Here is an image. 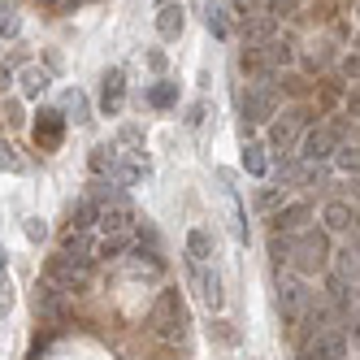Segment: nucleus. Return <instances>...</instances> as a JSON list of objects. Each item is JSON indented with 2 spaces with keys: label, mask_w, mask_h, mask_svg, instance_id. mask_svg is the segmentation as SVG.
Here are the masks:
<instances>
[{
  "label": "nucleus",
  "mask_w": 360,
  "mask_h": 360,
  "mask_svg": "<svg viewBox=\"0 0 360 360\" xmlns=\"http://www.w3.org/2000/svg\"><path fill=\"white\" fill-rule=\"evenodd\" d=\"M282 261L291 265V274H295V278H313V274H326V269H330V261H334V252H330V239H326V230L308 226V230H300V235L282 239Z\"/></svg>",
  "instance_id": "nucleus-1"
},
{
  "label": "nucleus",
  "mask_w": 360,
  "mask_h": 360,
  "mask_svg": "<svg viewBox=\"0 0 360 360\" xmlns=\"http://www.w3.org/2000/svg\"><path fill=\"white\" fill-rule=\"evenodd\" d=\"M187 304H183V295L178 291H161L157 295V304H152V330L161 334L165 343H183L187 339Z\"/></svg>",
  "instance_id": "nucleus-2"
},
{
  "label": "nucleus",
  "mask_w": 360,
  "mask_h": 360,
  "mask_svg": "<svg viewBox=\"0 0 360 360\" xmlns=\"http://www.w3.org/2000/svg\"><path fill=\"white\" fill-rule=\"evenodd\" d=\"M87 278H91V269H87V265L65 261L61 252H57V256H48V265H44V282H53V287H57V291H65V295L83 291V287H87Z\"/></svg>",
  "instance_id": "nucleus-3"
},
{
  "label": "nucleus",
  "mask_w": 360,
  "mask_h": 360,
  "mask_svg": "<svg viewBox=\"0 0 360 360\" xmlns=\"http://www.w3.org/2000/svg\"><path fill=\"white\" fill-rule=\"evenodd\" d=\"M347 356V330L343 326H326L304 339V360H343Z\"/></svg>",
  "instance_id": "nucleus-4"
},
{
  "label": "nucleus",
  "mask_w": 360,
  "mask_h": 360,
  "mask_svg": "<svg viewBox=\"0 0 360 360\" xmlns=\"http://www.w3.org/2000/svg\"><path fill=\"white\" fill-rule=\"evenodd\" d=\"M269 117H278V91H274L269 83L248 87V91H243V126H261V122H269Z\"/></svg>",
  "instance_id": "nucleus-5"
},
{
  "label": "nucleus",
  "mask_w": 360,
  "mask_h": 360,
  "mask_svg": "<svg viewBox=\"0 0 360 360\" xmlns=\"http://www.w3.org/2000/svg\"><path fill=\"white\" fill-rule=\"evenodd\" d=\"M334 148H339V131L334 126H317V131H308L304 143H300V161L304 165H321L334 157Z\"/></svg>",
  "instance_id": "nucleus-6"
},
{
  "label": "nucleus",
  "mask_w": 360,
  "mask_h": 360,
  "mask_svg": "<svg viewBox=\"0 0 360 360\" xmlns=\"http://www.w3.org/2000/svg\"><path fill=\"white\" fill-rule=\"evenodd\" d=\"M308 300H313V291H308L295 274L278 278V304H282V317H287V321H300V313L308 308Z\"/></svg>",
  "instance_id": "nucleus-7"
},
{
  "label": "nucleus",
  "mask_w": 360,
  "mask_h": 360,
  "mask_svg": "<svg viewBox=\"0 0 360 360\" xmlns=\"http://www.w3.org/2000/svg\"><path fill=\"white\" fill-rule=\"evenodd\" d=\"M96 221L105 226V235H126V230L135 226V209H131V200L117 195V200H109V204H100V209H96Z\"/></svg>",
  "instance_id": "nucleus-8"
},
{
  "label": "nucleus",
  "mask_w": 360,
  "mask_h": 360,
  "mask_svg": "<svg viewBox=\"0 0 360 360\" xmlns=\"http://www.w3.org/2000/svg\"><path fill=\"white\" fill-rule=\"evenodd\" d=\"M35 143L44 148V152H53V148H61V139H65V113L61 109H39L35 113Z\"/></svg>",
  "instance_id": "nucleus-9"
},
{
  "label": "nucleus",
  "mask_w": 360,
  "mask_h": 360,
  "mask_svg": "<svg viewBox=\"0 0 360 360\" xmlns=\"http://www.w3.org/2000/svg\"><path fill=\"white\" fill-rule=\"evenodd\" d=\"M304 109H295V113H282V117H269L274 126H269V148L274 152H291L295 148V139H300V131H304Z\"/></svg>",
  "instance_id": "nucleus-10"
},
{
  "label": "nucleus",
  "mask_w": 360,
  "mask_h": 360,
  "mask_svg": "<svg viewBox=\"0 0 360 360\" xmlns=\"http://www.w3.org/2000/svg\"><path fill=\"white\" fill-rule=\"evenodd\" d=\"M308 221H313V209H308L304 200L282 204V209L274 213V235L278 239H291V235H300V230H308Z\"/></svg>",
  "instance_id": "nucleus-11"
},
{
  "label": "nucleus",
  "mask_w": 360,
  "mask_h": 360,
  "mask_svg": "<svg viewBox=\"0 0 360 360\" xmlns=\"http://www.w3.org/2000/svg\"><path fill=\"white\" fill-rule=\"evenodd\" d=\"M126 105V74L113 65L105 70V79H100V109H105V117H117Z\"/></svg>",
  "instance_id": "nucleus-12"
},
{
  "label": "nucleus",
  "mask_w": 360,
  "mask_h": 360,
  "mask_svg": "<svg viewBox=\"0 0 360 360\" xmlns=\"http://www.w3.org/2000/svg\"><path fill=\"white\" fill-rule=\"evenodd\" d=\"M187 274H191V282H195V291H200V304L204 308H209V313H217V308H221V278L217 274H209V265H191L187 261Z\"/></svg>",
  "instance_id": "nucleus-13"
},
{
  "label": "nucleus",
  "mask_w": 360,
  "mask_h": 360,
  "mask_svg": "<svg viewBox=\"0 0 360 360\" xmlns=\"http://www.w3.org/2000/svg\"><path fill=\"white\" fill-rule=\"evenodd\" d=\"M61 256H65V261H74V265H87L91 269V261H96V239L87 235V230H65Z\"/></svg>",
  "instance_id": "nucleus-14"
},
{
  "label": "nucleus",
  "mask_w": 360,
  "mask_h": 360,
  "mask_svg": "<svg viewBox=\"0 0 360 360\" xmlns=\"http://www.w3.org/2000/svg\"><path fill=\"white\" fill-rule=\"evenodd\" d=\"M35 308H39V317L61 321V317H65V291H57L53 282H39V291H35Z\"/></svg>",
  "instance_id": "nucleus-15"
},
{
  "label": "nucleus",
  "mask_w": 360,
  "mask_h": 360,
  "mask_svg": "<svg viewBox=\"0 0 360 360\" xmlns=\"http://www.w3.org/2000/svg\"><path fill=\"white\" fill-rule=\"evenodd\" d=\"M183 27H187L183 5H178V0H165L161 13H157V35L161 39H178V35H183Z\"/></svg>",
  "instance_id": "nucleus-16"
},
{
  "label": "nucleus",
  "mask_w": 360,
  "mask_h": 360,
  "mask_svg": "<svg viewBox=\"0 0 360 360\" xmlns=\"http://www.w3.org/2000/svg\"><path fill=\"white\" fill-rule=\"evenodd\" d=\"M117 161H122V152H117L113 143H96V148H91V174H96V178H109V183H113Z\"/></svg>",
  "instance_id": "nucleus-17"
},
{
  "label": "nucleus",
  "mask_w": 360,
  "mask_h": 360,
  "mask_svg": "<svg viewBox=\"0 0 360 360\" xmlns=\"http://www.w3.org/2000/svg\"><path fill=\"white\" fill-rule=\"evenodd\" d=\"M274 31H278V22H274L269 13H261V18H248V22H243V44H248V48H256V44H269V39H274Z\"/></svg>",
  "instance_id": "nucleus-18"
},
{
  "label": "nucleus",
  "mask_w": 360,
  "mask_h": 360,
  "mask_svg": "<svg viewBox=\"0 0 360 360\" xmlns=\"http://www.w3.org/2000/svg\"><path fill=\"white\" fill-rule=\"evenodd\" d=\"M187 261L191 265H209L213 261V235H209V230H191V235H187Z\"/></svg>",
  "instance_id": "nucleus-19"
},
{
  "label": "nucleus",
  "mask_w": 360,
  "mask_h": 360,
  "mask_svg": "<svg viewBox=\"0 0 360 360\" xmlns=\"http://www.w3.org/2000/svg\"><path fill=\"white\" fill-rule=\"evenodd\" d=\"M18 83H22V96H27V100H39V96L48 91V83H53V74H48L44 65H27Z\"/></svg>",
  "instance_id": "nucleus-20"
},
{
  "label": "nucleus",
  "mask_w": 360,
  "mask_h": 360,
  "mask_svg": "<svg viewBox=\"0 0 360 360\" xmlns=\"http://www.w3.org/2000/svg\"><path fill=\"white\" fill-rule=\"evenodd\" d=\"M321 217H326V230H334V235H343V230H352V226H356V213L347 209L343 200H330Z\"/></svg>",
  "instance_id": "nucleus-21"
},
{
  "label": "nucleus",
  "mask_w": 360,
  "mask_h": 360,
  "mask_svg": "<svg viewBox=\"0 0 360 360\" xmlns=\"http://www.w3.org/2000/svg\"><path fill=\"white\" fill-rule=\"evenodd\" d=\"M204 22H209V31H213L217 39H230V5L209 0V5H204Z\"/></svg>",
  "instance_id": "nucleus-22"
},
{
  "label": "nucleus",
  "mask_w": 360,
  "mask_h": 360,
  "mask_svg": "<svg viewBox=\"0 0 360 360\" xmlns=\"http://www.w3.org/2000/svg\"><path fill=\"white\" fill-rule=\"evenodd\" d=\"M61 113H70L79 126H83V122H91V105H87V96H83L79 87H70V91L61 96Z\"/></svg>",
  "instance_id": "nucleus-23"
},
{
  "label": "nucleus",
  "mask_w": 360,
  "mask_h": 360,
  "mask_svg": "<svg viewBox=\"0 0 360 360\" xmlns=\"http://www.w3.org/2000/svg\"><path fill=\"white\" fill-rule=\"evenodd\" d=\"M22 31V9L18 0H0V39H13Z\"/></svg>",
  "instance_id": "nucleus-24"
},
{
  "label": "nucleus",
  "mask_w": 360,
  "mask_h": 360,
  "mask_svg": "<svg viewBox=\"0 0 360 360\" xmlns=\"http://www.w3.org/2000/svg\"><path fill=\"white\" fill-rule=\"evenodd\" d=\"M126 248H131V235H105L96 243V261H117L126 256Z\"/></svg>",
  "instance_id": "nucleus-25"
},
{
  "label": "nucleus",
  "mask_w": 360,
  "mask_h": 360,
  "mask_svg": "<svg viewBox=\"0 0 360 360\" xmlns=\"http://www.w3.org/2000/svg\"><path fill=\"white\" fill-rule=\"evenodd\" d=\"M91 226H96V204L83 195V200L70 209V230H91Z\"/></svg>",
  "instance_id": "nucleus-26"
},
{
  "label": "nucleus",
  "mask_w": 360,
  "mask_h": 360,
  "mask_svg": "<svg viewBox=\"0 0 360 360\" xmlns=\"http://www.w3.org/2000/svg\"><path fill=\"white\" fill-rule=\"evenodd\" d=\"M148 105L152 109H174L178 105V83H157L148 91Z\"/></svg>",
  "instance_id": "nucleus-27"
},
{
  "label": "nucleus",
  "mask_w": 360,
  "mask_h": 360,
  "mask_svg": "<svg viewBox=\"0 0 360 360\" xmlns=\"http://www.w3.org/2000/svg\"><path fill=\"white\" fill-rule=\"evenodd\" d=\"M265 165H269L265 161V143H252L248 139V148H243V169L248 174H265Z\"/></svg>",
  "instance_id": "nucleus-28"
},
{
  "label": "nucleus",
  "mask_w": 360,
  "mask_h": 360,
  "mask_svg": "<svg viewBox=\"0 0 360 360\" xmlns=\"http://www.w3.org/2000/svg\"><path fill=\"white\" fill-rule=\"evenodd\" d=\"M334 161H339V169H343V174H352V178H356V143H339V148H334Z\"/></svg>",
  "instance_id": "nucleus-29"
},
{
  "label": "nucleus",
  "mask_w": 360,
  "mask_h": 360,
  "mask_svg": "<svg viewBox=\"0 0 360 360\" xmlns=\"http://www.w3.org/2000/svg\"><path fill=\"white\" fill-rule=\"evenodd\" d=\"M0 169H9V174H22V169H27V161H22V157H18V152H13L9 143H0Z\"/></svg>",
  "instance_id": "nucleus-30"
},
{
  "label": "nucleus",
  "mask_w": 360,
  "mask_h": 360,
  "mask_svg": "<svg viewBox=\"0 0 360 360\" xmlns=\"http://www.w3.org/2000/svg\"><path fill=\"white\" fill-rule=\"evenodd\" d=\"M300 9V0H269V5H265V13L274 18V22H282V18H291Z\"/></svg>",
  "instance_id": "nucleus-31"
},
{
  "label": "nucleus",
  "mask_w": 360,
  "mask_h": 360,
  "mask_svg": "<svg viewBox=\"0 0 360 360\" xmlns=\"http://www.w3.org/2000/svg\"><path fill=\"white\" fill-rule=\"evenodd\" d=\"M27 235H31V239H44V235H48V226H44L39 217H27Z\"/></svg>",
  "instance_id": "nucleus-32"
},
{
  "label": "nucleus",
  "mask_w": 360,
  "mask_h": 360,
  "mask_svg": "<svg viewBox=\"0 0 360 360\" xmlns=\"http://www.w3.org/2000/svg\"><path fill=\"white\" fill-rule=\"evenodd\" d=\"M44 5H53V9H74L79 0H44Z\"/></svg>",
  "instance_id": "nucleus-33"
},
{
  "label": "nucleus",
  "mask_w": 360,
  "mask_h": 360,
  "mask_svg": "<svg viewBox=\"0 0 360 360\" xmlns=\"http://www.w3.org/2000/svg\"><path fill=\"white\" fill-rule=\"evenodd\" d=\"M9 79H13V74H9V65H0V87H9Z\"/></svg>",
  "instance_id": "nucleus-34"
},
{
  "label": "nucleus",
  "mask_w": 360,
  "mask_h": 360,
  "mask_svg": "<svg viewBox=\"0 0 360 360\" xmlns=\"http://www.w3.org/2000/svg\"><path fill=\"white\" fill-rule=\"evenodd\" d=\"M0 291H9V278H5V265H0Z\"/></svg>",
  "instance_id": "nucleus-35"
}]
</instances>
